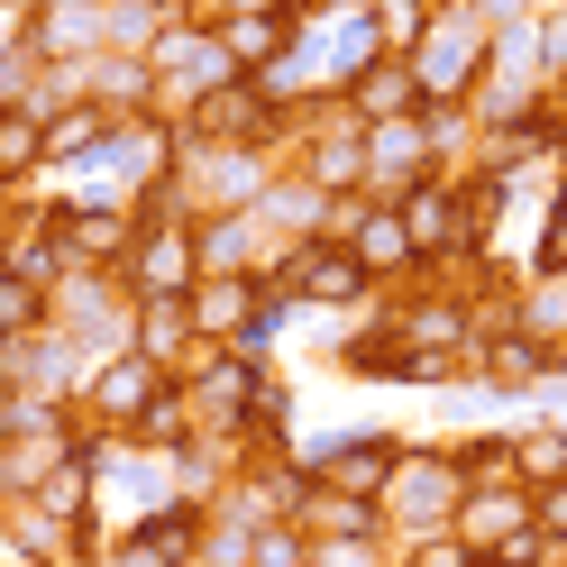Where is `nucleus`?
Segmentation results:
<instances>
[{
  "mask_svg": "<svg viewBox=\"0 0 567 567\" xmlns=\"http://www.w3.org/2000/svg\"><path fill=\"white\" fill-rule=\"evenodd\" d=\"M128 348H137V358H156L165 375H184V367L202 358L193 311H184V302H137V311H128Z\"/></svg>",
  "mask_w": 567,
  "mask_h": 567,
  "instance_id": "f8f14e48",
  "label": "nucleus"
},
{
  "mask_svg": "<svg viewBox=\"0 0 567 567\" xmlns=\"http://www.w3.org/2000/svg\"><path fill=\"white\" fill-rule=\"evenodd\" d=\"M202 513H210V504H174V513H156V522L111 530L101 567H193V549H202Z\"/></svg>",
  "mask_w": 567,
  "mask_h": 567,
  "instance_id": "6e6552de",
  "label": "nucleus"
},
{
  "mask_svg": "<svg viewBox=\"0 0 567 567\" xmlns=\"http://www.w3.org/2000/svg\"><path fill=\"white\" fill-rule=\"evenodd\" d=\"M513 476L522 485H558L567 476V421H513Z\"/></svg>",
  "mask_w": 567,
  "mask_h": 567,
  "instance_id": "4468645a",
  "label": "nucleus"
},
{
  "mask_svg": "<svg viewBox=\"0 0 567 567\" xmlns=\"http://www.w3.org/2000/svg\"><path fill=\"white\" fill-rule=\"evenodd\" d=\"M184 311H193L202 348H247V330H257V311H266V284L257 275H202L184 293Z\"/></svg>",
  "mask_w": 567,
  "mask_h": 567,
  "instance_id": "0eeeda50",
  "label": "nucleus"
},
{
  "mask_svg": "<svg viewBox=\"0 0 567 567\" xmlns=\"http://www.w3.org/2000/svg\"><path fill=\"white\" fill-rule=\"evenodd\" d=\"M165 384H174V375H165L156 358L120 348V358H101V367L83 375V394H74V421H83V431H111V440H120L128 421H137V412H147V403L165 394Z\"/></svg>",
  "mask_w": 567,
  "mask_h": 567,
  "instance_id": "20e7f679",
  "label": "nucleus"
},
{
  "mask_svg": "<svg viewBox=\"0 0 567 567\" xmlns=\"http://www.w3.org/2000/svg\"><path fill=\"white\" fill-rule=\"evenodd\" d=\"M184 394H193V421L202 431H238L257 421V394H266V358H247V348H202L184 367Z\"/></svg>",
  "mask_w": 567,
  "mask_h": 567,
  "instance_id": "7ed1b4c3",
  "label": "nucleus"
},
{
  "mask_svg": "<svg viewBox=\"0 0 567 567\" xmlns=\"http://www.w3.org/2000/svg\"><path fill=\"white\" fill-rule=\"evenodd\" d=\"M394 210H403L421 266H431V257H467V229H457V184H449V174H421V184H403Z\"/></svg>",
  "mask_w": 567,
  "mask_h": 567,
  "instance_id": "9d476101",
  "label": "nucleus"
},
{
  "mask_svg": "<svg viewBox=\"0 0 567 567\" xmlns=\"http://www.w3.org/2000/svg\"><path fill=\"white\" fill-rule=\"evenodd\" d=\"M311 567H394V540H311Z\"/></svg>",
  "mask_w": 567,
  "mask_h": 567,
  "instance_id": "5701e85b",
  "label": "nucleus"
},
{
  "mask_svg": "<svg viewBox=\"0 0 567 567\" xmlns=\"http://www.w3.org/2000/svg\"><path fill=\"white\" fill-rule=\"evenodd\" d=\"M147 74H156V111H174V120H184L193 101H210L220 83H238V64H229V47H220V19L184 10V19L147 47Z\"/></svg>",
  "mask_w": 567,
  "mask_h": 567,
  "instance_id": "f257e3e1",
  "label": "nucleus"
},
{
  "mask_svg": "<svg viewBox=\"0 0 567 567\" xmlns=\"http://www.w3.org/2000/svg\"><path fill=\"white\" fill-rule=\"evenodd\" d=\"M38 321H47V284H28L19 266H0V339H19Z\"/></svg>",
  "mask_w": 567,
  "mask_h": 567,
  "instance_id": "412c9836",
  "label": "nucleus"
},
{
  "mask_svg": "<svg viewBox=\"0 0 567 567\" xmlns=\"http://www.w3.org/2000/svg\"><path fill=\"white\" fill-rule=\"evenodd\" d=\"M28 174H47V120L38 111H0V202H10Z\"/></svg>",
  "mask_w": 567,
  "mask_h": 567,
  "instance_id": "2eb2a0df",
  "label": "nucleus"
},
{
  "mask_svg": "<svg viewBox=\"0 0 567 567\" xmlns=\"http://www.w3.org/2000/svg\"><path fill=\"white\" fill-rule=\"evenodd\" d=\"M0 530H10V540H19L28 558H38V567H64V522H55L47 504H28V494H19V504L0 513Z\"/></svg>",
  "mask_w": 567,
  "mask_h": 567,
  "instance_id": "a211bd4d",
  "label": "nucleus"
},
{
  "mask_svg": "<svg viewBox=\"0 0 567 567\" xmlns=\"http://www.w3.org/2000/svg\"><path fill=\"white\" fill-rule=\"evenodd\" d=\"M367 19H375L384 55H412V47H421V28L440 19V0H367Z\"/></svg>",
  "mask_w": 567,
  "mask_h": 567,
  "instance_id": "6ab92c4d",
  "label": "nucleus"
},
{
  "mask_svg": "<svg viewBox=\"0 0 567 567\" xmlns=\"http://www.w3.org/2000/svg\"><path fill=\"white\" fill-rule=\"evenodd\" d=\"M449 457H457V476H467V485H504V476H513V421H504V431H476V440H457Z\"/></svg>",
  "mask_w": 567,
  "mask_h": 567,
  "instance_id": "aec40b11",
  "label": "nucleus"
},
{
  "mask_svg": "<svg viewBox=\"0 0 567 567\" xmlns=\"http://www.w3.org/2000/svg\"><path fill=\"white\" fill-rule=\"evenodd\" d=\"M247 567H311V540L293 522H257V540H247Z\"/></svg>",
  "mask_w": 567,
  "mask_h": 567,
  "instance_id": "4be33fe9",
  "label": "nucleus"
},
{
  "mask_svg": "<svg viewBox=\"0 0 567 567\" xmlns=\"http://www.w3.org/2000/svg\"><path fill=\"white\" fill-rule=\"evenodd\" d=\"M513 330L540 339V348L567 339V275H530V284H522V293H513Z\"/></svg>",
  "mask_w": 567,
  "mask_h": 567,
  "instance_id": "f3484780",
  "label": "nucleus"
},
{
  "mask_svg": "<svg viewBox=\"0 0 567 567\" xmlns=\"http://www.w3.org/2000/svg\"><path fill=\"white\" fill-rule=\"evenodd\" d=\"M348 120L358 128H394V120H421V83L403 55H375L358 83H348Z\"/></svg>",
  "mask_w": 567,
  "mask_h": 567,
  "instance_id": "9b49d317",
  "label": "nucleus"
},
{
  "mask_svg": "<svg viewBox=\"0 0 567 567\" xmlns=\"http://www.w3.org/2000/svg\"><path fill=\"white\" fill-rule=\"evenodd\" d=\"M83 375H92V358H83V348H64L47 321H38V330H19V339H0V394L74 403V394H83Z\"/></svg>",
  "mask_w": 567,
  "mask_h": 567,
  "instance_id": "423d86ee",
  "label": "nucleus"
},
{
  "mask_svg": "<svg viewBox=\"0 0 567 567\" xmlns=\"http://www.w3.org/2000/svg\"><path fill=\"white\" fill-rule=\"evenodd\" d=\"M530 530L567 549V476H558V485H530Z\"/></svg>",
  "mask_w": 567,
  "mask_h": 567,
  "instance_id": "b1692460",
  "label": "nucleus"
},
{
  "mask_svg": "<svg viewBox=\"0 0 567 567\" xmlns=\"http://www.w3.org/2000/svg\"><path fill=\"white\" fill-rule=\"evenodd\" d=\"M457 494H467V476H457V457L449 449H403L394 457V476H384V540H431V530H449V513H457Z\"/></svg>",
  "mask_w": 567,
  "mask_h": 567,
  "instance_id": "f03ea898",
  "label": "nucleus"
},
{
  "mask_svg": "<svg viewBox=\"0 0 567 567\" xmlns=\"http://www.w3.org/2000/svg\"><path fill=\"white\" fill-rule=\"evenodd\" d=\"M449 530H457L476 558L504 549V540H522V530H530V485H522V476H504V485H467V494H457V513H449Z\"/></svg>",
  "mask_w": 567,
  "mask_h": 567,
  "instance_id": "1a4fd4ad",
  "label": "nucleus"
},
{
  "mask_svg": "<svg viewBox=\"0 0 567 567\" xmlns=\"http://www.w3.org/2000/svg\"><path fill=\"white\" fill-rule=\"evenodd\" d=\"M19 504V485H10V457H0V513H10Z\"/></svg>",
  "mask_w": 567,
  "mask_h": 567,
  "instance_id": "393cba45",
  "label": "nucleus"
},
{
  "mask_svg": "<svg viewBox=\"0 0 567 567\" xmlns=\"http://www.w3.org/2000/svg\"><path fill=\"white\" fill-rule=\"evenodd\" d=\"M193 431H202V421H193V394H184V375H174V384H165V394H156L147 412H137V421H128L120 440H137V449H165V457H174Z\"/></svg>",
  "mask_w": 567,
  "mask_h": 567,
  "instance_id": "dca6fc26",
  "label": "nucleus"
},
{
  "mask_svg": "<svg viewBox=\"0 0 567 567\" xmlns=\"http://www.w3.org/2000/svg\"><path fill=\"white\" fill-rule=\"evenodd\" d=\"M394 457H403V440L394 431H330V440H311V449H293V467L311 476V485H339V494H384V476H394Z\"/></svg>",
  "mask_w": 567,
  "mask_h": 567,
  "instance_id": "39448f33",
  "label": "nucleus"
},
{
  "mask_svg": "<svg viewBox=\"0 0 567 567\" xmlns=\"http://www.w3.org/2000/svg\"><path fill=\"white\" fill-rule=\"evenodd\" d=\"M174 19L184 0H101V55H147Z\"/></svg>",
  "mask_w": 567,
  "mask_h": 567,
  "instance_id": "ddd939ff",
  "label": "nucleus"
}]
</instances>
